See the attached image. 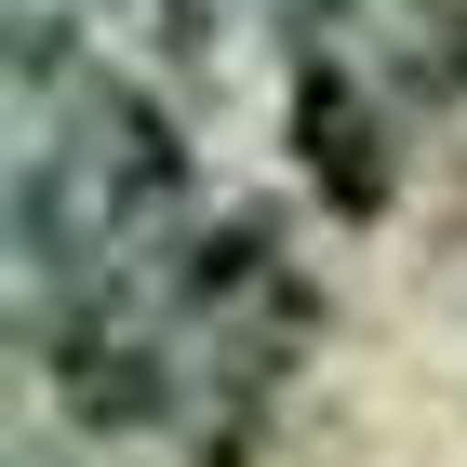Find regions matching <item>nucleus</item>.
Listing matches in <instances>:
<instances>
[{"mask_svg":"<svg viewBox=\"0 0 467 467\" xmlns=\"http://www.w3.org/2000/svg\"><path fill=\"white\" fill-rule=\"evenodd\" d=\"M0 241H14V321L67 307L94 281H134L201 227V161L161 80H134L108 40H80L54 0H14L0 54Z\"/></svg>","mask_w":467,"mask_h":467,"instance_id":"obj_1","label":"nucleus"},{"mask_svg":"<svg viewBox=\"0 0 467 467\" xmlns=\"http://www.w3.org/2000/svg\"><path fill=\"white\" fill-rule=\"evenodd\" d=\"M227 14H241V0H94V27L108 40H134L147 67H214V40H227Z\"/></svg>","mask_w":467,"mask_h":467,"instance_id":"obj_2","label":"nucleus"}]
</instances>
